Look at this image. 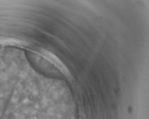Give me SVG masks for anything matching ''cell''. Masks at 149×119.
Instances as JSON below:
<instances>
[{
    "mask_svg": "<svg viewBox=\"0 0 149 119\" xmlns=\"http://www.w3.org/2000/svg\"><path fill=\"white\" fill-rule=\"evenodd\" d=\"M43 55L45 58L48 60L49 62L52 63L55 66L57 67L58 69L61 71L65 74L69 75V72L66 68V66L63 64V63L60 61L59 59L54 54L51 53L47 51H44L43 52Z\"/></svg>",
    "mask_w": 149,
    "mask_h": 119,
    "instance_id": "1",
    "label": "cell"
}]
</instances>
